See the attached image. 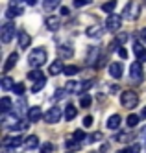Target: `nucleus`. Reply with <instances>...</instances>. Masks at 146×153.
<instances>
[{
	"label": "nucleus",
	"mask_w": 146,
	"mask_h": 153,
	"mask_svg": "<svg viewBox=\"0 0 146 153\" xmlns=\"http://www.w3.org/2000/svg\"><path fill=\"white\" fill-rule=\"evenodd\" d=\"M100 57V48L98 46H93L91 50H89V53H87V63L91 65V67H96V59Z\"/></svg>",
	"instance_id": "14"
},
{
	"label": "nucleus",
	"mask_w": 146,
	"mask_h": 153,
	"mask_svg": "<svg viewBox=\"0 0 146 153\" xmlns=\"http://www.w3.org/2000/svg\"><path fill=\"white\" fill-rule=\"evenodd\" d=\"M52 149H54V146L50 144V142H44V144L41 146V153H52Z\"/></svg>",
	"instance_id": "37"
},
{
	"label": "nucleus",
	"mask_w": 146,
	"mask_h": 153,
	"mask_svg": "<svg viewBox=\"0 0 146 153\" xmlns=\"http://www.w3.org/2000/svg\"><path fill=\"white\" fill-rule=\"evenodd\" d=\"M30 42H31V37L26 33V31H20L19 33V46H20V50H26L30 46Z\"/></svg>",
	"instance_id": "16"
},
{
	"label": "nucleus",
	"mask_w": 146,
	"mask_h": 153,
	"mask_svg": "<svg viewBox=\"0 0 146 153\" xmlns=\"http://www.w3.org/2000/svg\"><path fill=\"white\" fill-rule=\"evenodd\" d=\"M120 103H122V107H126V109L137 107V103H139L137 92H133V91H124V92H122V96H120Z\"/></svg>",
	"instance_id": "2"
},
{
	"label": "nucleus",
	"mask_w": 146,
	"mask_h": 153,
	"mask_svg": "<svg viewBox=\"0 0 146 153\" xmlns=\"http://www.w3.org/2000/svg\"><path fill=\"white\" fill-rule=\"evenodd\" d=\"M61 109L59 107H50L46 113H44V122L46 124H55V122H59V118H61Z\"/></svg>",
	"instance_id": "7"
},
{
	"label": "nucleus",
	"mask_w": 146,
	"mask_h": 153,
	"mask_svg": "<svg viewBox=\"0 0 146 153\" xmlns=\"http://www.w3.org/2000/svg\"><path fill=\"white\" fill-rule=\"evenodd\" d=\"M117 153H124V149H122V151H117Z\"/></svg>",
	"instance_id": "49"
},
{
	"label": "nucleus",
	"mask_w": 146,
	"mask_h": 153,
	"mask_svg": "<svg viewBox=\"0 0 146 153\" xmlns=\"http://www.w3.org/2000/svg\"><path fill=\"white\" fill-rule=\"evenodd\" d=\"M133 53H135L137 61H141V63L146 61V50H144V46H142L141 41H133Z\"/></svg>",
	"instance_id": "10"
},
{
	"label": "nucleus",
	"mask_w": 146,
	"mask_h": 153,
	"mask_svg": "<svg viewBox=\"0 0 146 153\" xmlns=\"http://www.w3.org/2000/svg\"><path fill=\"white\" fill-rule=\"evenodd\" d=\"M44 24H46V28H48L50 31H55V30H59V26H61V20H59V17H48Z\"/></svg>",
	"instance_id": "19"
},
{
	"label": "nucleus",
	"mask_w": 146,
	"mask_h": 153,
	"mask_svg": "<svg viewBox=\"0 0 146 153\" xmlns=\"http://www.w3.org/2000/svg\"><path fill=\"white\" fill-rule=\"evenodd\" d=\"M76 114H78V109L72 103H69V105L65 107V120H69V122H70V120L76 118Z\"/></svg>",
	"instance_id": "22"
},
{
	"label": "nucleus",
	"mask_w": 146,
	"mask_h": 153,
	"mask_svg": "<svg viewBox=\"0 0 146 153\" xmlns=\"http://www.w3.org/2000/svg\"><path fill=\"white\" fill-rule=\"evenodd\" d=\"M37 146H39V138H37L35 135H31V137L26 138V148H28V149H35Z\"/></svg>",
	"instance_id": "28"
},
{
	"label": "nucleus",
	"mask_w": 146,
	"mask_h": 153,
	"mask_svg": "<svg viewBox=\"0 0 146 153\" xmlns=\"http://www.w3.org/2000/svg\"><path fill=\"white\" fill-rule=\"evenodd\" d=\"M102 33H104V26H100V24H93V26H89L85 30V35L89 39H98Z\"/></svg>",
	"instance_id": "11"
},
{
	"label": "nucleus",
	"mask_w": 146,
	"mask_h": 153,
	"mask_svg": "<svg viewBox=\"0 0 146 153\" xmlns=\"http://www.w3.org/2000/svg\"><path fill=\"white\" fill-rule=\"evenodd\" d=\"M83 126H85V127L93 126V116H85V118H83Z\"/></svg>",
	"instance_id": "43"
},
{
	"label": "nucleus",
	"mask_w": 146,
	"mask_h": 153,
	"mask_svg": "<svg viewBox=\"0 0 146 153\" xmlns=\"http://www.w3.org/2000/svg\"><path fill=\"white\" fill-rule=\"evenodd\" d=\"M46 61H48V53H46L44 48H33L30 52V56H28V63H30V67H33V68L43 67Z\"/></svg>",
	"instance_id": "1"
},
{
	"label": "nucleus",
	"mask_w": 146,
	"mask_h": 153,
	"mask_svg": "<svg viewBox=\"0 0 146 153\" xmlns=\"http://www.w3.org/2000/svg\"><path fill=\"white\" fill-rule=\"evenodd\" d=\"M141 118H146V107H144L142 111H141Z\"/></svg>",
	"instance_id": "46"
},
{
	"label": "nucleus",
	"mask_w": 146,
	"mask_h": 153,
	"mask_svg": "<svg viewBox=\"0 0 146 153\" xmlns=\"http://www.w3.org/2000/svg\"><path fill=\"white\" fill-rule=\"evenodd\" d=\"M67 92H69V91H55V92H54V96L50 98V100H52V102H58V100H63V96H65Z\"/></svg>",
	"instance_id": "34"
},
{
	"label": "nucleus",
	"mask_w": 146,
	"mask_h": 153,
	"mask_svg": "<svg viewBox=\"0 0 146 153\" xmlns=\"http://www.w3.org/2000/svg\"><path fill=\"white\" fill-rule=\"evenodd\" d=\"M17 61H19V53H15V52H13V53H9L7 61L4 63V72H9V70L17 65Z\"/></svg>",
	"instance_id": "17"
},
{
	"label": "nucleus",
	"mask_w": 146,
	"mask_h": 153,
	"mask_svg": "<svg viewBox=\"0 0 146 153\" xmlns=\"http://www.w3.org/2000/svg\"><path fill=\"white\" fill-rule=\"evenodd\" d=\"M122 72H124V67L120 63H111L109 65V76L115 79H120L122 78Z\"/></svg>",
	"instance_id": "12"
},
{
	"label": "nucleus",
	"mask_w": 146,
	"mask_h": 153,
	"mask_svg": "<svg viewBox=\"0 0 146 153\" xmlns=\"http://www.w3.org/2000/svg\"><path fill=\"white\" fill-rule=\"evenodd\" d=\"M13 111H15V114H19V116L28 114L30 109L26 107V100H24V98H19V102H17V103H13Z\"/></svg>",
	"instance_id": "13"
},
{
	"label": "nucleus",
	"mask_w": 146,
	"mask_h": 153,
	"mask_svg": "<svg viewBox=\"0 0 146 153\" xmlns=\"http://www.w3.org/2000/svg\"><path fill=\"white\" fill-rule=\"evenodd\" d=\"M141 41H142V42H146V28H142V30H141Z\"/></svg>",
	"instance_id": "44"
},
{
	"label": "nucleus",
	"mask_w": 146,
	"mask_h": 153,
	"mask_svg": "<svg viewBox=\"0 0 146 153\" xmlns=\"http://www.w3.org/2000/svg\"><path fill=\"white\" fill-rule=\"evenodd\" d=\"M28 78H30L31 81H41V79H46V78H44V72H43V70H39V68L31 70V72L28 74Z\"/></svg>",
	"instance_id": "24"
},
{
	"label": "nucleus",
	"mask_w": 146,
	"mask_h": 153,
	"mask_svg": "<svg viewBox=\"0 0 146 153\" xmlns=\"http://www.w3.org/2000/svg\"><path fill=\"white\" fill-rule=\"evenodd\" d=\"M41 116H43L41 107H31L30 111H28V120H30V122H39Z\"/></svg>",
	"instance_id": "18"
},
{
	"label": "nucleus",
	"mask_w": 146,
	"mask_h": 153,
	"mask_svg": "<svg viewBox=\"0 0 146 153\" xmlns=\"http://www.w3.org/2000/svg\"><path fill=\"white\" fill-rule=\"evenodd\" d=\"M59 2L61 0H43V7L44 9H55L59 6Z\"/></svg>",
	"instance_id": "29"
},
{
	"label": "nucleus",
	"mask_w": 146,
	"mask_h": 153,
	"mask_svg": "<svg viewBox=\"0 0 146 153\" xmlns=\"http://www.w3.org/2000/svg\"><path fill=\"white\" fill-rule=\"evenodd\" d=\"M87 140H89V144H91L93 140H102V133H93V135H89Z\"/></svg>",
	"instance_id": "41"
},
{
	"label": "nucleus",
	"mask_w": 146,
	"mask_h": 153,
	"mask_svg": "<svg viewBox=\"0 0 146 153\" xmlns=\"http://www.w3.org/2000/svg\"><path fill=\"white\" fill-rule=\"evenodd\" d=\"M13 79H11V78H7V76H4V78H2V89L4 91H9V89H13Z\"/></svg>",
	"instance_id": "30"
},
{
	"label": "nucleus",
	"mask_w": 146,
	"mask_h": 153,
	"mask_svg": "<svg viewBox=\"0 0 146 153\" xmlns=\"http://www.w3.org/2000/svg\"><path fill=\"white\" fill-rule=\"evenodd\" d=\"M115 7H117V0H109V2L102 4V11H104V13H107V15H111Z\"/></svg>",
	"instance_id": "27"
},
{
	"label": "nucleus",
	"mask_w": 146,
	"mask_h": 153,
	"mask_svg": "<svg viewBox=\"0 0 146 153\" xmlns=\"http://www.w3.org/2000/svg\"><path fill=\"white\" fill-rule=\"evenodd\" d=\"M35 2H37V0H26V4H30V6H33Z\"/></svg>",
	"instance_id": "47"
},
{
	"label": "nucleus",
	"mask_w": 146,
	"mask_h": 153,
	"mask_svg": "<svg viewBox=\"0 0 146 153\" xmlns=\"http://www.w3.org/2000/svg\"><path fill=\"white\" fill-rule=\"evenodd\" d=\"M122 17H124V19H130V20L137 19V17H139V4H137V2H128L124 13H122Z\"/></svg>",
	"instance_id": "8"
},
{
	"label": "nucleus",
	"mask_w": 146,
	"mask_h": 153,
	"mask_svg": "<svg viewBox=\"0 0 146 153\" xmlns=\"http://www.w3.org/2000/svg\"><path fill=\"white\" fill-rule=\"evenodd\" d=\"M117 53H118V56H120V57H122V59H126V57H128V50H126V48H124V46H120V48H118V52H117Z\"/></svg>",
	"instance_id": "42"
},
{
	"label": "nucleus",
	"mask_w": 146,
	"mask_h": 153,
	"mask_svg": "<svg viewBox=\"0 0 146 153\" xmlns=\"http://www.w3.org/2000/svg\"><path fill=\"white\" fill-rule=\"evenodd\" d=\"M74 53V48L70 46H59V59H67Z\"/></svg>",
	"instance_id": "26"
},
{
	"label": "nucleus",
	"mask_w": 146,
	"mask_h": 153,
	"mask_svg": "<svg viewBox=\"0 0 146 153\" xmlns=\"http://www.w3.org/2000/svg\"><path fill=\"white\" fill-rule=\"evenodd\" d=\"M93 0H74V7H82V6H87V4H91Z\"/></svg>",
	"instance_id": "39"
},
{
	"label": "nucleus",
	"mask_w": 146,
	"mask_h": 153,
	"mask_svg": "<svg viewBox=\"0 0 146 153\" xmlns=\"http://www.w3.org/2000/svg\"><path fill=\"white\" fill-rule=\"evenodd\" d=\"M13 91H15V94L22 96V94H24V91H26V87H24V83H15V87H13Z\"/></svg>",
	"instance_id": "36"
},
{
	"label": "nucleus",
	"mask_w": 146,
	"mask_h": 153,
	"mask_svg": "<svg viewBox=\"0 0 146 153\" xmlns=\"http://www.w3.org/2000/svg\"><path fill=\"white\" fill-rule=\"evenodd\" d=\"M19 15H22V7H17V6H9V9L6 11L7 19H13V17H19Z\"/></svg>",
	"instance_id": "25"
},
{
	"label": "nucleus",
	"mask_w": 146,
	"mask_h": 153,
	"mask_svg": "<svg viewBox=\"0 0 146 153\" xmlns=\"http://www.w3.org/2000/svg\"><path fill=\"white\" fill-rule=\"evenodd\" d=\"M61 13L63 15H69V7H61Z\"/></svg>",
	"instance_id": "45"
},
{
	"label": "nucleus",
	"mask_w": 146,
	"mask_h": 153,
	"mask_svg": "<svg viewBox=\"0 0 146 153\" xmlns=\"http://www.w3.org/2000/svg\"><path fill=\"white\" fill-rule=\"evenodd\" d=\"M126 41H128V33H120V35H117V39H115L117 45H118V42H120V45H124Z\"/></svg>",
	"instance_id": "40"
},
{
	"label": "nucleus",
	"mask_w": 146,
	"mask_h": 153,
	"mask_svg": "<svg viewBox=\"0 0 146 153\" xmlns=\"http://www.w3.org/2000/svg\"><path fill=\"white\" fill-rule=\"evenodd\" d=\"M91 103H93V98L89 96V94H83V96L80 98V105H82V107H85V109H87Z\"/></svg>",
	"instance_id": "31"
},
{
	"label": "nucleus",
	"mask_w": 146,
	"mask_h": 153,
	"mask_svg": "<svg viewBox=\"0 0 146 153\" xmlns=\"http://www.w3.org/2000/svg\"><path fill=\"white\" fill-rule=\"evenodd\" d=\"M13 107V102H11V98L4 96L2 100H0V113H9V109Z\"/></svg>",
	"instance_id": "23"
},
{
	"label": "nucleus",
	"mask_w": 146,
	"mask_h": 153,
	"mask_svg": "<svg viewBox=\"0 0 146 153\" xmlns=\"http://www.w3.org/2000/svg\"><path fill=\"white\" fill-rule=\"evenodd\" d=\"M74 138H76L78 142H82V140H87V135L80 129V131H76V133H74Z\"/></svg>",
	"instance_id": "38"
},
{
	"label": "nucleus",
	"mask_w": 146,
	"mask_h": 153,
	"mask_svg": "<svg viewBox=\"0 0 146 153\" xmlns=\"http://www.w3.org/2000/svg\"><path fill=\"white\" fill-rule=\"evenodd\" d=\"M130 76H131V79L135 81V83H142V79H144V72H142V67H141V61L133 63L131 67H130Z\"/></svg>",
	"instance_id": "6"
},
{
	"label": "nucleus",
	"mask_w": 146,
	"mask_h": 153,
	"mask_svg": "<svg viewBox=\"0 0 146 153\" xmlns=\"http://www.w3.org/2000/svg\"><path fill=\"white\" fill-rule=\"evenodd\" d=\"M20 144H22V138H20V137H6V138H4V148H7V146L17 148V146H20Z\"/></svg>",
	"instance_id": "20"
},
{
	"label": "nucleus",
	"mask_w": 146,
	"mask_h": 153,
	"mask_svg": "<svg viewBox=\"0 0 146 153\" xmlns=\"http://www.w3.org/2000/svg\"><path fill=\"white\" fill-rule=\"evenodd\" d=\"M93 83L91 81H69L67 83V91L69 92H83L85 89H91Z\"/></svg>",
	"instance_id": "5"
},
{
	"label": "nucleus",
	"mask_w": 146,
	"mask_h": 153,
	"mask_svg": "<svg viewBox=\"0 0 146 153\" xmlns=\"http://www.w3.org/2000/svg\"><path fill=\"white\" fill-rule=\"evenodd\" d=\"M78 72H80V68L74 67V65H69V67H65V70H63V74H67V76H76Z\"/></svg>",
	"instance_id": "32"
},
{
	"label": "nucleus",
	"mask_w": 146,
	"mask_h": 153,
	"mask_svg": "<svg viewBox=\"0 0 146 153\" xmlns=\"http://www.w3.org/2000/svg\"><path fill=\"white\" fill-rule=\"evenodd\" d=\"M15 24L13 22H6L4 26H2V30H0V35H2V41L4 42H11L15 39Z\"/></svg>",
	"instance_id": "4"
},
{
	"label": "nucleus",
	"mask_w": 146,
	"mask_h": 153,
	"mask_svg": "<svg viewBox=\"0 0 146 153\" xmlns=\"http://www.w3.org/2000/svg\"><path fill=\"white\" fill-rule=\"evenodd\" d=\"M44 85H46V79H41V81H35V85L31 87V92H39V91L43 89Z\"/></svg>",
	"instance_id": "35"
},
{
	"label": "nucleus",
	"mask_w": 146,
	"mask_h": 153,
	"mask_svg": "<svg viewBox=\"0 0 146 153\" xmlns=\"http://www.w3.org/2000/svg\"><path fill=\"white\" fill-rule=\"evenodd\" d=\"M20 116L15 114V113H2V127L6 129H11V131H15V127L19 126V120Z\"/></svg>",
	"instance_id": "3"
},
{
	"label": "nucleus",
	"mask_w": 146,
	"mask_h": 153,
	"mask_svg": "<svg viewBox=\"0 0 146 153\" xmlns=\"http://www.w3.org/2000/svg\"><path fill=\"white\" fill-rule=\"evenodd\" d=\"M139 120H141V116H137V114H130L126 122H128V126H130V127H135V126L139 124Z\"/></svg>",
	"instance_id": "33"
},
{
	"label": "nucleus",
	"mask_w": 146,
	"mask_h": 153,
	"mask_svg": "<svg viewBox=\"0 0 146 153\" xmlns=\"http://www.w3.org/2000/svg\"><path fill=\"white\" fill-rule=\"evenodd\" d=\"M65 70V67L61 65V59H58V61H54L52 65H50V68H48V72H50V76H58L59 72H63Z\"/></svg>",
	"instance_id": "21"
},
{
	"label": "nucleus",
	"mask_w": 146,
	"mask_h": 153,
	"mask_svg": "<svg viewBox=\"0 0 146 153\" xmlns=\"http://www.w3.org/2000/svg\"><path fill=\"white\" fill-rule=\"evenodd\" d=\"M120 24H122V17H120V15H115V13H111V15L107 17V20H106V30H109V31H117V30L120 28Z\"/></svg>",
	"instance_id": "9"
},
{
	"label": "nucleus",
	"mask_w": 146,
	"mask_h": 153,
	"mask_svg": "<svg viewBox=\"0 0 146 153\" xmlns=\"http://www.w3.org/2000/svg\"><path fill=\"white\" fill-rule=\"evenodd\" d=\"M142 137H144V138H146V129H142Z\"/></svg>",
	"instance_id": "48"
},
{
	"label": "nucleus",
	"mask_w": 146,
	"mask_h": 153,
	"mask_svg": "<svg viewBox=\"0 0 146 153\" xmlns=\"http://www.w3.org/2000/svg\"><path fill=\"white\" fill-rule=\"evenodd\" d=\"M120 124H122V118H120V114H111L109 118H107V127L109 129H118L120 127Z\"/></svg>",
	"instance_id": "15"
}]
</instances>
